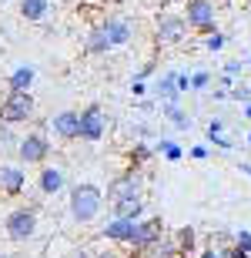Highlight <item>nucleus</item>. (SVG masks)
<instances>
[{
  "label": "nucleus",
  "mask_w": 251,
  "mask_h": 258,
  "mask_svg": "<svg viewBox=\"0 0 251 258\" xmlns=\"http://www.w3.org/2000/svg\"><path fill=\"white\" fill-rule=\"evenodd\" d=\"M104 208V191L94 181H80L70 188V218L77 225H91Z\"/></svg>",
  "instance_id": "1"
},
{
  "label": "nucleus",
  "mask_w": 251,
  "mask_h": 258,
  "mask_svg": "<svg viewBox=\"0 0 251 258\" xmlns=\"http://www.w3.org/2000/svg\"><path fill=\"white\" fill-rule=\"evenodd\" d=\"M34 111H37V101H34L30 91H7L4 101H0V124L17 127L24 121H30Z\"/></svg>",
  "instance_id": "2"
},
{
  "label": "nucleus",
  "mask_w": 251,
  "mask_h": 258,
  "mask_svg": "<svg viewBox=\"0 0 251 258\" xmlns=\"http://www.w3.org/2000/svg\"><path fill=\"white\" fill-rule=\"evenodd\" d=\"M4 231H7L10 241H30L37 235V208H34V205H20V208L7 211Z\"/></svg>",
  "instance_id": "3"
},
{
  "label": "nucleus",
  "mask_w": 251,
  "mask_h": 258,
  "mask_svg": "<svg viewBox=\"0 0 251 258\" xmlns=\"http://www.w3.org/2000/svg\"><path fill=\"white\" fill-rule=\"evenodd\" d=\"M17 158L24 164H44L50 158V138L44 131H30L17 141Z\"/></svg>",
  "instance_id": "4"
},
{
  "label": "nucleus",
  "mask_w": 251,
  "mask_h": 258,
  "mask_svg": "<svg viewBox=\"0 0 251 258\" xmlns=\"http://www.w3.org/2000/svg\"><path fill=\"white\" fill-rule=\"evenodd\" d=\"M161 235H164V218H161V215H151V218H137L134 241H131L127 248H131V255H141V251H147L157 238H161ZM131 255H127V258H131Z\"/></svg>",
  "instance_id": "5"
},
{
  "label": "nucleus",
  "mask_w": 251,
  "mask_h": 258,
  "mask_svg": "<svg viewBox=\"0 0 251 258\" xmlns=\"http://www.w3.org/2000/svg\"><path fill=\"white\" fill-rule=\"evenodd\" d=\"M184 20H188V27L198 30V34L214 30V4L211 0H188V4H184Z\"/></svg>",
  "instance_id": "6"
},
{
  "label": "nucleus",
  "mask_w": 251,
  "mask_h": 258,
  "mask_svg": "<svg viewBox=\"0 0 251 258\" xmlns=\"http://www.w3.org/2000/svg\"><path fill=\"white\" fill-rule=\"evenodd\" d=\"M184 34H188V20H184V14H164V17H157L154 37H157V44H161V47L181 44Z\"/></svg>",
  "instance_id": "7"
},
{
  "label": "nucleus",
  "mask_w": 251,
  "mask_h": 258,
  "mask_svg": "<svg viewBox=\"0 0 251 258\" xmlns=\"http://www.w3.org/2000/svg\"><path fill=\"white\" fill-rule=\"evenodd\" d=\"M104 111H101V104H87L84 111H80V131H77V141H87L94 144L104 138Z\"/></svg>",
  "instance_id": "8"
},
{
  "label": "nucleus",
  "mask_w": 251,
  "mask_h": 258,
  "mask_svg": "<svg viewBox=\"0 0 251 258\" xmlns=\"http://www.w3.org/2000/svg\"><path fill=\"white\" fill-rule=\"evenodd\" d=\"M131 195H144L137 168H127L124 174L111 178V184H107V201H121V198H131Z\"/></svg>",
  "instance_id": "9"
},
{
  "label": "nucleus",
  "mask_w": 251,
  "mask_h": 258,
  "mask_svg": "<svg viewBox=\"0 0 251 258\" xmlns=\"http://www.w3.org/2000/svg\"><path fill=\"white\" fill-rule=\"evenodd\" d=\"M64 184H67V178H64V168H57V164H44L37 174V188L44 198H57L60 191H64Z\"/></svg>",
  "instance_id": "10"
},
{
  "label": "nucleus",
  "mask_w": 251,
  "mask_h": 258,
  "mask_svg": "<svg viewBox=\"0 0 251 258\" xmlns=\"http://www.w3.org/2000/svg\"><path fill=\"white\" fill-rule=\"evenodd\" d=\"M50 127L57 134L60 141H77V131H80V111H57L50 117Z\"/></svg>",
  "instance_id": "11"
},
{
  "label": "nucleus",
  "mask_w": 251,
  "mask_h": 258,
  "mask_svg": "<svg viewBox=\"0 0 251 258\" xmlns=\"http://www.w3.org/2000/svg\"><path fill=\"white\" fill-rule=\"evenodd\" d=\"M134 231H137L134 218H111L104 228H101V235H104L107 241H117V245H131V241H134Z\"/></svg>",
  "instance_id": "12"
},
{
  "label": "nucleus",
  "mask_w": 251,
  "mask_h": 258,
  "mask_svg": "<svg viewBox=\"0 0 251 258\" xmlns=\"http://www.w3.org/2000/svg\"><path fill=\"white\" fill-rule=\"evenodd\" d=\"M24 184H27V174L20 171L17 164H4V168H0V195L20 198V195H24Z\"/></svg>",
  "instance_id": "13"
},
{
  "label": "nucleus",
  "mask_w": 251,
  "mask_h": 258,
  "mask_svg": "<svg viewBox=\"0 0 251 258\" xmlns=\"http://www.w3.org/2000/svg\"><path fill=\"white\" fill-rule=\"evenodd\" d=\"M111 211L114 218H141L144 215V195H131V198H121V201H111Z\"/></svg>",
  "instance_id": "14"
},
{
  "label": "nucleus",
  "mask_w": 251,
  "mask_h": 258,
  "mask_svg": "<svg viewBox=\"0 0 251 258\" xmlns=\"http://www.w3.org/2000/svg\"><path fill=\"white\" fill-rule=\"evenodd\" d=\"M101 27H104L107 40H111V47H121V44H127V40H131V24H127V20H121V17H107Z\"/></svg>",
  "instance_id": "15"
},
{
  "label": "nucleus",
  "mask_w": 251,
  "mask_h": 258,
  "mask_svg": "<svg viewBox=\"0 0 251 258\" xmlns=\"http://www.w3.org/2000/svg\"><path fill=\"white\" fill-rule=\"evenodd\" d=\"M50 10V0H20V17L27 24H40Z\"/></svg>",
  "instance_id": "16"
},
{
  "label": "nucleus",
  "mask_w": 251,
  "mask_h": 258,
  "mask_svg": "<svg viewBox=\"0 0 251 258\" xmlns=\"http://www.w3.org/2000/svg\"><path fill=\"white\" fill-rule=\"evenodd\" d=\"M174 241H178V248H181L184 258L198 255V231H194V225H181L178 235H174Z\"/></svg>",
  "instance_id": "17"
},
{
  "label": "nucleus",
  "mask_w": 251,
  "mask_h": 258,
  "mask_svg": "<svg viewBox=\"0 0 251 258\" xmlns=\"http://www.w3.org/2000/svg\"><path fill=\"white\" fill-rule=\"evenodd\" d=\"M218 251H221V258H251V231H238L234 245L218 248Z\"/></svg>",
  "instance_id": "18"
},
{
  "label": "nucleus",
  "mask_w": 251,
  "mask_h": 258,
  "mask_svg": "<svg viewBox=\"0 0 251 258\" xmlns=\"http://www.w3.org/2000/svg\"><path fill=\"white\" fill-rule=\"evenodd\" d=\"M84 50H87V54H107V50H111V40H107V34H104V27H101V24L87 34Z\"/></svg>",
  "instance_id": "19"
},
{
  "label": "nucleus",
  "mask_w": 251,
  "mask_h": 258,
  "mask_svg": "<svg viewBox=\"0 0 251 258\" xmlns=\"http://www.w3.org/2000/svg\"><path fill=\"white\" fill-rule=\"evenodd\" d=\"M147 255H151V258H184L181 248H178V241H174V238H164V235H161V238L147 248Z\"/></svg>",
  "instance_id": "20"
},
{
  "label": "nucleus",
  "mask_w": 251,
  "mask_h": 258,
  "mask_svg": "<svg viewBox=\"0 0 251 258\" xmlns=\"http://www.w3.org/2000/svg\"><path fill=\"white\" fill-rule=\"evenodd\" d=\"M30 84H34V67H27V64H20L17 71L7 77L10 91H30Z\"/></svg>",
  "instance_id": "21"
},
{
  "label": "nucleus",
  "mask_w": 251,
  "mask_h": 258,
  "mask_svg": "<svg viewBox=\"0 0 251 258\" xmlns=\"http://www.w3.org/2000/svg\"><path fill=\"white\" fill-rule=\"evenodd\" d=\"M157 97H161V101H178V97H181V87H178V74H164L161 77V81H157Z\"/></svg>",
  "instance_id": "22"
},
{
  "label": "nucleus",
  "mask_w": 251,
  "mask_h": 258,
  "mask_svg": "<svg viewBox=\"0 0 251 258\" xmlns=\"http://www.w3.org/2000/svg\"><path fill=\"white\" fill-rule=\"evenodd\" d=\"M161 107H164V114L171 117V124H174V127H181V131H188V127H191V117H188L181 107H178V101H164Z\"/></svg>",
  "instance_id": "23"
},
{
  "label": "nucleus",
  "mask_w": 251,
  "mask_h": 258,
  "mask_svg": "<svg viewBox=\"0 0 251 258\" xmlns=\"http://www.w3.org/2000/svg\"><path fill=\"white\" fill-rule=\"evenodd\" d=\"M127 161H131V168H137V171H141V168H144V164L151 161V148H147L144 141H137L134 148L127 151Z\"/></svg>",
  "instance_id": "24"
},
{
  "label": "nucleus",
  "mask_w": 251,
  "mask_h": 258,
  "mask_svg": "<svg viewBox=\"0 0 251 258\" xmlns=\"http://www.w3.org/2000/svg\"><path fill=\"white\" fill-rule=\"evenodd\" d=\"M157 151L164 154L168 161H181V158H184V148L178 141H161V144H157Z\"/></svg>",
  "instance_id": "25"
},
{
  "label": "nucleus",
  "mask_w": 251,
  "mask_h": 258,
  "mask_svg": "<svg viewBox=\"0 0 251 258\" xmlns=\"http://www.w3.org/2000/svg\"><path fill=\"white\" fill-rule=\"evenodd\" d=\"M204 47L208 50H221L224 47V34L221 30H208V34H204Z\"/></svg>",
  "instance_id": "26"
},
{
  "label": "nucleus",
  "mask_w": 251,
  "mask_h": 258,
  "mask_svg": "<svg viewBox=\"0 0 251 258\" xmlns=\"http://www.w3.org/2000/svg\"><path fill=\"white\" fill-rule=\"evenodd\" d=\"M208 84H211V74H208V71H198V74L191 77V91H204Z\"/></svg>",
  "instance_id": "27"
},
{
  "label": "nucleus",
  "mask_w": 251,
  "mask_h": 258,
  "mask_svg": "<svg viewBox=\"0 0 251 258\" xmlns=\"http://www.w3.org/2000/svg\"><path fill=\"white\" fill-rule=\"evenodd\" d=\"M228 97H234V101H248V97H251V91H248V87H231V91H228Z\"/></svg>",
  "instance_id": "28"
},
{
  "label": "nucleus",
  "mask_w": 251,
  "mask_h": 258,
  "mask_svg": "<svg viewBox=\"0 0 251 258\" xmlns=\"http://www.w3.org/2000/svg\"><path fill=\"white\" fill-rule=\"evenodd\" d=\"M211 144H214V148H221V151H228V148H231V141H224L221 134H211Z\"/></svg>",
  "instance_id": "29"
},
{
  "label": "nucleus",
  "mask_w": 251,
  "mask_h": 258,
  "mask_svg": "<svg viewBox=\"0 0 251 258\" xmlns=\"http://www.w3.org/2000/svg\"><path fill=\"white\" fill-rule=\"evenodd\" d=\"M241 67H244L241 60H231V64L224 67V74H231V77H234V74H241Z\"/></svg>",
  "instance_id": "30"
},
{
  "label": "nucleus",
  "mask_w": 251,
  "mask_h": 258,
  "mask_svg": "<svg viewBox=\"0 0 251 258\" xmlns=\"http://www.w3.org/2000/svg\"><path fill=\"white\" fill-rule=\"evenodd\" d=\"M224 131V121H211V124H208V138H211V134H221Z\"/></svg>",
  "instance_id": "31"
},
{
  "label": "nucleus",
  "mask_w": 251,
  "mask_h": 258,
  "mask_svg": "<svg viewBox=\"0 0 251 258\" xmlns=\"http://www.w3.org/2000/svg\"><path fill=\"white\" fill-rule=\"evenodd\" d=\"M131 91H134V97H141V94H144V91H147V87L141 84V81H134V84H131Z\"/></svg>",
  "instance_id": "32"
},
{
  "label": "nucleus",
  "mask_w": 251,
  "mask_h": 258,
  "mask_svg": "<svg viewBox=\"0 0 251 258\" xmlns=\"http://www.w3.org/2000/svg\"><path fill=\"white\" fill-rule=\"evenodd\" d=\"M198 258H221V251H214V248H208V251H198Z\"/></svg>",
  "instance_id": "33"
},
{
  "label": "nucleus",
  "mask_w": 251,
  "mask_h": 258,
  "mask_svg": "<svg viewBox=\"0 0 251 258\" xmlns=\"http://www.w3.org/2000/svg\"><path fill=\"white\" fill-rule=\"evenodd\" d=\"M191 158H208V148H191Z\"/></svg>",
  "instance_id": "34"
},
{
  "label": "nucleus",
  "mask_w": 251,
  "mask_h": 258,
  "mask_svg": "<svg viewBox=\"0 0 251 258\" xmlns=\"http://www.w3.org/2000/svg\"><path fill=\"white\" fill-rule=\"evenodd\" d=\"M241 171H244V174H251V164H241Z\"/></svg>",
  "instance_id": "35"
},
{
  "label": "nucleus",
  "mask_w": 251,
  "mask_h": 258,
  "mask_svg": "<svg viewBox=\"0 0 251 258\" xmlns=\"http://www.w3.org/2000/svg\"><path fill=\"white\" fill-rule=\"evenodd\" d=\"M74 258H91V255H87V251H77V255H74Z\"/></svg>",
  "instance_id": "36"
},
{
  "label": "nucleus",
  "mask_w": 251,
  "mask_h": 258,
  "mask_svg": "<svg viewBox=\"0 0 251 258\" xmlns=\"http://www.w3.org/2000/svg\"><path fill=\"white\" fill-rule=\"evenodd\" d=\"M244 114H248V117H251V104H244Z\"/></svg>",
  "instance_id": "37"
},
{
  "label": "nucleus",
  "mask_w": 251,
  "mask_h": 258,
  "mask_svg": "<svg viewBox=\"0 0 251 258\" xmlns=\"http://www.w3.org/2000/svg\"><path fill=\"white\" fill-rule=\"evenodd\" d=\"M0 258H10V255H0Z\"/></svg>",
  "instance_id": "38"
},
{
  "label": "nucleus",
  "mask_w": 251,
  "mask_h": 258,
  "mask_svg": "<svg viewBox=\"0 0 251 258\" xmlns=\"http://www.w3.org/2000/svg\"><path fill=\"white\" fill-rule=\"evenodd\" d=\"M248 141H251V138H248Z\"/></svg>",
  "instance_id": "39"
}]
</instances>
